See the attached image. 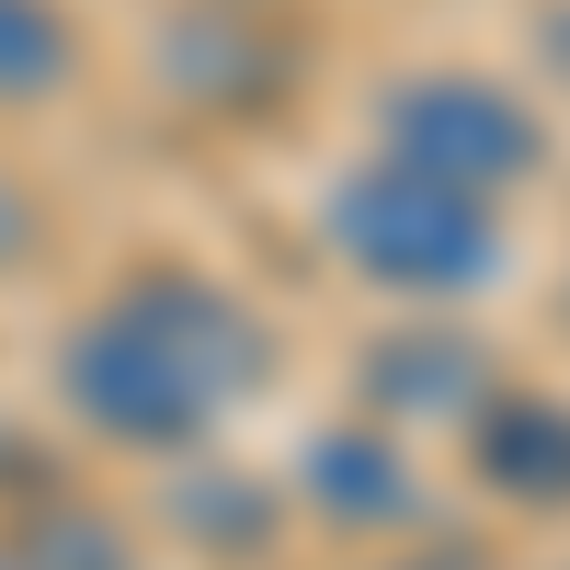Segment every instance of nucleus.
Here are the masks:
<instances>
[{
  "mask_svg": "<svg viewBox=\"0 0 570 570\" xmlns=\"http://www.w3.org/2000/svg\"><path fill=\"white\" fill-rule=\"evenodd\" d=\"M285 331L252 285L206 263H126L104 297L58 331V411L104 456H206L252 400H274Z\"/></svg>",
  "mask_w": 570,
  "mask_h": 570,
  "instance_id": "1",
  "label": "nucleus"
},
{
  "mask_svg": "<svg viewBox=\"0 0 570 570\" xmlns=\"http://www.w3.org/2000/svg\"><path fill=\"white\" fill-rule=\"evenodd\" d=\"M320 252L343 285H365L376 308H480L491 285L513 274V217L491 195H456L434 171H400L354 149L343 171L320 183Z\"/></svg>",
  "mask_w": 570,
  "mask_h": 570,
  "instance_id": "2",
  "label": "nucleus"
},
{
  "mask_svg": "<svg viewBox=\"0 0 570 570\" xmlns=\"http://www.w3.org/2000/svg\"><path fill=\"white\" fill-rule=\"evenodd\" d=\"M365 149L400 160V171H434V183H456V195L513 206L525 183L559 171V126H548V91L537 80L480 69V58H422V69L376 80Z\"/></svg>",
  "mask_w": 570,
  "mask_h": 570,
  "instance_id": "3",
  "label": "nucleus"
},
{
  "mask_svg": "<svg viewBox=\"0 0 570 570\" xmlns=\"http://www.w3.org/2000/svg\"><path fill=\"white\" fill-rule=\"evenodd\" d=\"M149 80L171 115L274 126L308 91V35L297 12H263V0H171V23L149 35Z\"/></svg>",
  "mask_w": 570,
  "mask_h": 570,
  "instance_id": "4",
  "label": "nucleus"
},
{
  "mask_svg": "<svg viewBox=\"0 0 570 570\" xmlns=\"http://www.w3.org/2000/svg\"><path fill=\"white\" fill-rule=\"evenodd\" d=\"M285 502H297V525H320L331 548H365V559L400 548V537H434V468H422L411 434H389L365 411H331L297 445Z\"/></svg>",
  "mask_w": 570,
  "mask_h": 570,
  "instance_id": "5",
  "label": "nucleus"
},
{
  "mask_svg": "<svg viewBox=\"0 0 570 570\" xmlns=\"http://www.w3.org/2000/svg\"><path fill=\"white\" fill-rule=\"evenodd\" d=\"M491 376L502 354L468 331V308H400L376 343H354V411L422 445V434H456L491 400Z\"/></svg>",
  "mask_w": 570,
  "mask_h": 570,
  "instance_id": "6",
  "label": "nucleus"
},
{
  "mask_svg": "<svg viewBox=\"0 0 570 570\" xmlns=\"http://www.w3.org/2000/svg\"><path fill=\"white\" fill-rule=\"evenodd\" d=\"M468 491L502 502L513 525H570V389L559 376H491V400L456 422Z\"/></svg>",
  "mask_w": 570,
  "mask_h": 570,
  "instance_id": "7",
  "label": "nucleus"
},
{
  "mask_svg": "<svg viewBox=\"0 0 570 570\" xmlns=\"http://www.w3.org/2000/svg\"><path fill=\"white\" fill-rule=\"evenodd\" d=\"M171 537L195 559L263 570V559H285V537H297V502H285V480L217 468V445H206V456H171Z\"/></svg>",
  "mask_w": 570,
  "mask_h": 570,
  "instance_id": "8",
  "label": "nucleus"
},
{
  "mask_svg": "<svg viewBox=\"0 0 570 570\" xmlns=\"http://www.w3.org/2000/svg\"><path fill=\"white\" fill-rule=\"evenodd\" d=\"M12 548H23V570H149V559H137V537H126V513L91 502V491H69V480L23 491Z\"/></svg>",
  "mask_w": 570,
  "mask_h": 570,
  "instance_id": "9",
  "label": "nucleus"
},
{
  "mask_svg": "<svg viewBox=\"0 0 570 570\" xmlns=\"http://www.w3.org/2000/svg\"><path fill=\"white\" fill-rule=\"evenodd\" d=\"M80 80V12L69 0H0V115H35Z\"/></svg>",
  "mask_w": 570,
  "mask_h": 570,
  "instance_id": "10",
  "label": "nucleus"
},
{
  "mask_svg": "<svg viewBox=\"0 0 570 570\" xmlns=\"http://www.w3.org/2000/svg\"><path fill=\"white\" fill-rule=\"evenodd\" d=\"M35 263H46V206H35V183L0 160V285L35 274Z\"/></svg>",
  "mask_w": 570,
  "mask_h": 570,
  "instance_id": "11",
  "label": "nucleus"
},
{
  "mask_svg": "<svg viewBox=\"0 0 570 570\" xmlns=\"http://www.w3.org/2000/svg\"><path fill=\"white\" fill-rule=\"evenodd\" d=\"M365 570H513V559H502V548H480V537H445V525H434V537H400V548H376Z\"/></svg>",
  "mask_w": 570,
  "mask_h": 570,
  "instance_id": "12",
  "label": "nucleus"
},
{
  "mask_svg": "<svg viewBox=\"0 0 570 570\" xmlns=\"http://www.w3.org/2000/svg\"><path fill=\"white\" fill-rule=\"evenodd\" d=\"M537 58L570 80V0H548V12H537Z\"/></svg>",
  "mask_w": 570,
  "mask_h": 570,
  "instance_id": "13",
  "label": "nucleus"
},
{
  "mask_svg": "<svg viewBox=\"0 0 570 570\" xmlns=\"http://www.w3.org/2000/svg\"><path fill=\"white\" fill-rule=\"evenodd\" d=\"M0 570H23V548H12V537H0Z\"/></svg>",
  "mask_w": 570,
  "mask_h": 570,
  "instance_id": "14",
  "label": "nucleus"
},
{
  "mask_svg": "<svg viewBox=\"0 0 570 570\" xmlns=\"http://www.w3.org/2000/svg\"><path fill=\"white\" fill-rule=\"evenodd\" d=\"M559 331H570V285H559Z\"/></svg>",
  "mask_w": 570,
  "mask_h": 570,
  "instance_id": "15",
  "label": "nucleus"
},
{
  "mask_svg": "<svg viewBox=\"0 0 570 570\" xmlns=\"http://www.w3.org/2000/svg\"><path fill=\"white\" fill-rule=\"evenodd\" d=\"M263 12H297V0H263Z\"/></svg>",
  "mask_w": 570,
  "mask_h": 570,
  "instance_id": "16",
  "label": "nucleus"
}]
</instances>
